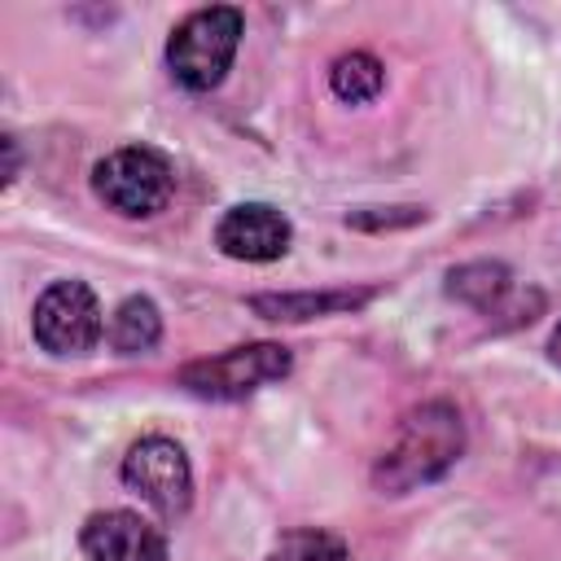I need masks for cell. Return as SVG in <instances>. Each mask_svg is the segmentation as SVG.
<instances>
[{
    "label": "cell",
    "mask_w": 561,
    "mask_h": 561,
    "mask_svg": "<svg viewBox=\"0 0 561 561\" xmlns=\"http://www.w3.org/2000/svg\"><path fill=\"white\" fill-rule=\"evenodd\" d=\"M465 451V421L447 399H430L412 408L386 451L373 460V486L381 495H408L416 486L438 482Z\"/></svg>",
    "instance_id": "cell-1"
},
{
    "label": "cell",
    "mask_w": 561,
    "mask_h": 561,
    "mask_svg": "<svg viewBox=\"0 0 561 561\" xmlns=\"http://www.w3.org/2000/svg\"><path fill=\"white\" fill-rule=\"evenodd\" d=\"M105 342L118 351V355H145L162 342V311L153 298L145 294H131L114 307L110 316V329H105Z\"/></svg>",
    "instance_id": "cell-11"
},
{
    "label": "cell",
    "mask_w": 561,
    "mask_h": 561,
    "mask_svg": "<svg viewBox=\"0 0 561 561\" xmlns=\"http://www.w3.org/2000/svg\"><path fill=\"white\" fill-rule=\"evenodd\" d=\"M92 193L123 219H149L167 210L175 193V171L171 158L153 145H123L110 149L92 167Z\"/></svg>",
    "instance_id": "cell-3"
},
{
    "label": "cell",
    "mask_w": 561,
    "mask_h": 561,
    "mask_svg": "<svg viewBox=\"0 0 561 561\" xmlns=\"http://www.w3.org/2000/svg\"><path fill=\"white\" fill-rule=\"evenodd\" d=\"M31 333L48 355H61V359L66 355H88L105 333L101 302H96L92 285L88 280H53L35 298Z\"/></svg>",
    "instance_id": "cell-6"
},
{
    "label": "cell",
    "mask_w": 561,
    "mask_h": 561,
    "mask_svg": "<svg viewBox=\"0 0 561 561\" xmlns=\"http://www.w3.org/2000/svg\"><path fill=\"white\" fill-rule=\"evenodd\" d=\"M245 18L232 4H206L193 9L184 22H175L167 39V70L188 92H210L232 70V57L241 48Z\"/></svg>",
    "instance_id": "cell-2"
},
{
    "label": "cell",
    "mask_w": 561,
    "mask_h": 561,
    "mask_svg": "<svg viewBox=\"0 0 561 561\" xmlns=\"http://www.w3.org/2000/svg\"><path fill=\"white\" fill-rule=\"evenodd\" d=\"M329 88H333V96H342V101H351V105H368V101H377L381 88H386V66H381L373 53H364V48L342 53V57L329 66Z\"/></svg>",
    "instance_id": "cell-12"
},
{
    "label": "cell",
    "mask_w": 561,
    "mask_h": 561,
    "mask_svg": "<svg viewBox=\"0 0 561 561\" xmlns=\"http://www.w3.org/2000/svg\"><path fill=\"white\" fill-rule=\"evenodd\" d=\"M263 561H346V543L329 530H289Z\"/></svg>",
    "instance_id": "cell-13"
},
{
    "label": "cell",
    "mask_w": 561,
    "mask_h": 561,
    "mask_svg": "<svg viewBox=\"0 0 561 561\" xmlns=\"http://www.w3.org/2000/svg\"><path fill=\"white\" fill-rule=\"evenodd\" d=\"M377 285H359V289H298V294H254L250 311L276 324H298V320H320V316H342V311H359L364 302H373Z\"/></svg>",
    "instance_id": "cell-10"
},
{
    "label": "cell",
    "mask_w": 561,
    "mask_h": 561,
    "mask_svg": "<svg viewBox=\"0 0 561 561\" xmlns=\"http://www.w3.org/2000/svg\"><path fill=\"white\" fill-rule=\"evenodd\" d=\"M289 368H294V355L280 342H245V346H228L219 355L184 364L180 386L197 399L232 403V399H245L280 377H289Z\"/></svg>",
    "instance_id": "cell-4"
},
{
    "label": "cell",
    "mask_w": 561,
    "mask_h": 561,
    "mask_svg": "<svg viewBox=\"0 0 561 561\" xmlns=\"http://www.w3.org/2000/svg\"><path fill=\"white\" fill-rule=\"evenodd\" d=\"M118 478L131 495H140L153 513L162 517H184L193 504V469L188 456L175 438L167 434H145L140 443L127 447Z\"/></svg>",
    "instance_id": "cell-5"
},
{
    "label": "cell",
    "mask_w": 561,
    "mask_h": 561,
    "mask_svg": "<svg viewBox=\"0 0 561 561\" xmlns=\"http://www.w3.org/2000/svg\"><path fill=\"white\" fill-rule=\"evenodd\" d=\"M447 294L482 316H513L517 324L522 320H535V311L543 307L539 289H517L513 272L495 259H478V263H460L447 272Z\"/></svg>",
    "instance_id": "cell-8"
},
{
    "label": "cell",
    "mask_w": 561,
    "mask_h": 561,
    "mask_svg": "<svg viewBox=\"0 0 561 561\" xmlns=\"http://www.w3.org/2000/svg\"><path fill=\"white\" fill-rule=\"evenodd\" d=\"M294 241V224L272 202H237L215 224L219 254L237 263H276Z\"/></svg>",
    "instance_id": "cell-7"
},
{
    "label": "cell",
    "mask_w": 561,
    "mask_h": 561,
    "mask_svg": "<svg viewBox=\"0 0 561 561\" xmlns=\"http://www.w3.org/2000/svg\"><path fill=\"white\" fill-rule=\"evenodd\" d=\"M548 359L561 368V324H557V329H552V337H548Z\"/></svg>",
    "instance_id": "cell-15"
},
{
    "label": "cell",
    "mask_w": 561,
    "mask_h": 561,
    "mask_svg": "<svg viewBox=\"0 0 561 561\" xmlns=\"http://www.w3.org/2000/svg\"><path fill=\"white\" fill-rule=\"evenodd\" d=\"M79 548L88 561H167V535L131 508L92 513L79 526Z\"/></svg>",
    "instance_id": "cell-9"
},
{
    "label": "cell",
    "mask_w": 561,
    "mask_h": 561,
    "mask_svg": "<svg viewBox=\"0 0 561 561\" xmlns=\"http://www.w3.org/2000/svg\"><path fill=\"white\" fill-rule=\"evenodd\" d=\"M425 219V206H364L346 215V228H364V232H381V228H412Z\"/></svg>",
    "instance_id": "cell-14"
}]
</instances>
